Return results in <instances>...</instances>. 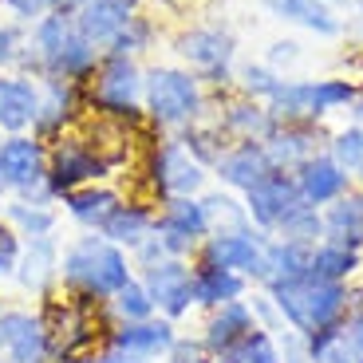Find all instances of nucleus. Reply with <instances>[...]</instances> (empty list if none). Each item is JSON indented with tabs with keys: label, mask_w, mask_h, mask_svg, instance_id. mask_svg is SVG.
I'll use <instances>...</instances> for the list:
<instances>
[{
	"label": "nucleus",
	"mask_w": 363,
	"mask_h": 363,
	"mask_svg": "<svg viewBox=\"0 0 363 363\" xmlns=\"http://www.w3.org/2000/svg\"><path fill=\"white\" fill-rule=\"evenodd\" d=\"M241 198H245L253 229H261V233H269V237L281 229V221L289 218L296 206H308L296 190V178H292V174H281V170H272L261 186H253V190L241 194Z\"/></svg>",
	"instance_id": "nucleus-13"
},
{
	"label": "nucleus",
	"mask_w": 363,
	"mask_h": 363,
	"mask_svg": "<svg viewBox=\"0 0 363 363\" xmlns=\"http://www.w3.org/2000/svg\"><path fill=\"white\" fill-rule=\"evenodd\" d=\"M264 9H269L272 16L308 28V32H316V36H340V32H344L340 16L328 9L324 0H264Z\"/></svg>",
	"instance_id": "nucleus-30"
},
{
	"label": "nucleus",
	"mask_w": 363,
	"mask_h": 363,
	"mask_svg": "<svg viewBox=\"0 0 363 363\" xmlns=\"http://www.w3.org/2000/svg\"><path fill=\"white\" fill-rule=\"evenodd\" d=\"M0 312H4V300H0Z\"/></svg>",
	"instance_id": "nucleus-51"
},
{
	"label": "nucleus",
	"mask_w": 363,
	"mask_h": 363,
	"mask_svg": "<svg viewBox=\"0 0 363 363\" xmlns=\"http://www.w3.org/2000/svg\"><path fill=\"white\" fill-rule=\"evenodd\" d=\"M253 328H257V320H253L249 300H229V304H221V308L206 312V324H201L198 336H201V344H206L209 355H221L225 347L241 344Z\"/></svg>",
	"instance_id": "nucleus-21"
},
{
	"label": "nucleus",
	"mask_w": 363,
	"mask_h": 363,
	"mask_svg": "<svg viewBox=\"0 0 363 363\" xmlns=\"http://www.w3.org/2000/svg\"><path fill=\"white\" fill-rule=\"evenodd\" d=\"M143 99L146 115L158 127H194L201 118V79L178 67H150L143 75Z\"/></svg>",
	"instance_id": "nucleus-4"
},
{
	"label": "nucleus",
	"mask_w": 363,
	"mask_h": 363,
	"mask_svg": "<svg viewBox=\"0 0 363 363\" xmlns=\"http://www.w3.org/2000/svg\"><path fill=\"white\" fill-rule=\"evenodd\" d=\"M213 229H209L201 198H170V201H162V209H158V218H155V237L162 241V249L170 257L194 261V253L201 249V241Z\"/></svg>",
	"instance_id": "nucleus-8"
},
{
	"label": "nucleus",
	"mask_w": 363,
	"mask_h": 363,
	"mask_svg": "<svg viewBox=\"0 0 363 363\" xmlns=\"http://www.w3.org/2000/svg\"><path fill=\"white\" fill-rule=\"evenodd\" d=\"M363 269V253L359 249H347L340 241H320L312 245V261H308V277L328 284H352Z\"/></svg>",
	"instance_id": "nucleus-27"
},
{
	"label": "nucleus",
	"mask_w": 363,
	"mask_h": 363,
	"mask_svg": "<svg viewBox=\"0 0 363 363\" xmlns=\"http://www.w3.org/2000/svg\"><path fill=\"white\" fill-rule=\"evenodd\" d=\"M206 166L182 146V138H166L150 155V186L162 201L170 198H201L206 190Z\"/></svg>",
	"instance_id": "nucleus-6"
},
{
	"label": "nucleus",
	"mask_w": 363,
	"mask_h": 363,
	"mask_svg": "<svg viewBox=\"0 0 363 363\" xmlns=\"http://www.w3.org/2000/svg\"><path fill=\"white\" fill-rule=\"evenodd\" d=\"M99 355V352H95ZM95 355H75V359H64V363H95Z\"/></svg>",
	"instance_id": "nucleus-49"
},
{
	"label": "nucleus",
	"mask_w": 363,
	"mask_h": 363,
	"mask_svg": "<svg viewBox=\"0 0 363 363\" xmlns=\"http://www.w3.org/2000/svg\"><path fill=\"white\" fill-rule=\"evenodd\" d=\"M28 67H36L44 79H83L95 67V48L83 40V32L75 28V16L67 12H52V16L36 20L32 32V48L24 55Z\"/></svg>",
	"instance_id": "nucleus-3"
},
{
	"label": "nucleus",
	"mask_w": 363,
	"mask_h": 363,
	"mask_svg": "<svg viewBox=\"0 0 363 363\" xmlns=\"http://www.w3.org/2000/svg\"><path fill=\"white\" fill-rule=\"evenodd\" d=\"M0 363H55L40 312H24V308L0 312Z\"/></svg>",
	"instance_id": "nucleus-12"
},
{
	"label": "nucleus",
	"mask_w": 363,
	"mask_h": 363,
	"mask_svg": "<svg viewBox=\"0 0 363 363\" xmlns=\"http://www.w3.org/2000/svg\"><path fill=\"white\" fill-rule=\"evenodd\" d=\"M16 60V28H4L0 24V67Z\"/></svg>",
	"instance_id": "nucleus-46"
},
{
	"label": "nucleus",
	"mask_w": 363,
	"mask_h": 363,
	"mask_svg": "<svg viewBox=\"0 0 363 363\" xmlns=\"http://www.w3.org/2000/svg\"><path fill=\"white\" fill-rule=\"evenodd\" d=\"M253 284L233 269H218V264H198L194 261V308L213 312L229 300H245Z\"/></svg>",
	"instance_id": "nucleus-24"
},
{
	"label": "nucleus",
	"mask_w": 363,
	"mask_h": 363,
	"mask_svg": "<svg viewBox=\"0 0 363 363\" xmlns=\"http://www.w3.org/2000/svg\"><path fill=\"white\" fill-rule=\"evenodd\" d=\"M166 4H174V0H166Z\"/></svg>",
	"instance_id": "nucleus-52"
},
{
	"label": "nucleus",
	"mask_w": 363,
	"mask_h": 363,
	"mask_svg": "<svg viewBox=\"0 0 363 363\" xmlns=\"http://www.w3.org/2000/svg\"><path fill=\"white\" fill-rule=\"evenodd\" d=\"M4 221H9L12 229H16L20 237H52L55 225H60V213L52 209V201H9L4 206Z\"/></svg>",
	"instance_id": "nucleus-31"
},
{
	"label": "nucleus",
	"mask_w": 363,
	"mask_h": 363,
	"mask_svg": "<svg viewBox=\"0 0 363 363\" xmlns=\"http://www.w3.org/2000/svg\"><path fill=\"white\" fill-rule=\"evenodd\" d=\"M264 245H269V233H261V229H253V225L233 229V233H209L206 241H201V249L194 253V261L218 264V269H233L253 284L257 272H261Z\"/></svg>",
	"instance_id": "nucleus-11"
},
{
	"label": "nucleus",
	"mask_w": 363,
	"mask_h": 363,
	"mask_svg": "<svg viewBox=\"0 0 363 363\" xmlns=\"http://www.w3.org/2000/svg\"><path fill=\"white\" fill-rule=\"evenodd\" d=\"M130 20H135V0H91V4L79 9L75 28L83 32V40L95 52L115 55V48L123 40V32L130 28Z\"/></svg>",
	"instance_id": "nucleus-14"
},
{
	"label": "nucleus",
	"mask_w": 363,
	"mask_h": 363,
	"mask_svg": "<svg viewBox=\"0 0 363 363\" xmlns=\"http://www.w3.org/2000/svg\"><path fill=\"white\" fill-rule=\"evenodd\" d=\"M308 363H363V355L355 352V344L347 340L344 324H340L308 336Z\"/></svg>",
	"instance_id": "nucleus-35"
},
{
	"label": "nucleus",
	"mask_w": 363,
	"mask_h": 363,
	"mask_svg": "<svg viewBox=\"0 0 363 363\" xmlns=\"http://www.w3.org/2000/svg\"><path fill=\"white\" fill-rule=\"evenodd\" d=\"M308 261H312V245H300V241H281V237H269L261 257V272H257L253 289H281L292 284L300 277H308Z\"/></svg>",
	"instance_id": "nucleus-20"
},
{
	"label": "nucleus",
	"mask_w": 363,
	"mask_h": 363,
	"mask_svg": "<svg viewBox=\"0 0 363 363\" xmlns=\"http://www.w3.org/2000/svg\"><path fill=\"white\" fill-rule=\"evenodd\" d=\"M324 241H340L363 253V190L352 186L344 198L324 206Z\"/></svg>",
	"instance_id": "nucleus-26"
},
{
	"label": "nucleus",
	"mask_w": 363,
	"mask_h": 363,
	"mask_svg": "<svg viewBox=\"0 0 363 363\" xmlns=\"http://www.w3.org/2000/svg\"><path fill=\"white\" fill-rule=\"evenodd\" d=\"M272 127H277V118H272V111L264 107L261 99H237L225 107V118H221V130H225L229 138H237V143H264V138L272 135Z\"/></svg>",
	"instance_id": "nucleus-28"
},
{
	"label": "nucleus",
	"mask_w": 363,
	"mask_h": 363,
	"mask_svg": "<svg viewBox=\"0 0 363 363\" xmlns=\"http://www.w3.org/2000/svg\"><path fill=\"white\" fill-rule=\"evenodd\" d=\"M277 347H281V363H308V340L292 332V328H281L277 332Z\"/></svg>",
	"instance_id": "nucleus-42"
},
{
	"label": "nucleus",
	"mask_w": 363,
	"mask_h": 363,
	"mask_svg": "<svg viewBox=\"0 0 363 363\" xmlns=\"http://www.w3.org/2000/svg\"><path fill=\"white\" fill-rule=\"evenodd\" d=\"M20 289L32 292V296H48V292L60 284V241L55 237H28L20 245L16 257V272Z\"/></svg>",
	"instance_id": "nucleus-17"
},
{
	"label": "nucleus",
	"mask_w": 363,
	"mask_h": 363,
	"mask_svg": "<svg viewBox=\"0 0 363 363\" xmlns=\"http://www.w3.org/2000/svg\"><path fill=\"white\" fill-rule=\"evenodd\" d=\"M264 155H269L272 170L296 174L312 155H320V130H316V123H277L272 135L264 138Z\"/></svg>",
	"instance_id": "nucleus-18"
},
{
	"label": "nucleus",
	"mask_w": 363,
	"mask_h": 363,
	"mask_svg": "<svg viewBox=\"0 0 363 363\" xmlns=\"http://www.w3.org/2000/svg\"><path fill=\"white\" fill-rule=\"evenodd\" d=\"M12 12H16L20 20H40V16H48V4L44 0H4Z\"/></svg>",
	"instance_id": "nucleus-45"
},
{
	"label": "nucleus",
	"mask_w": 363,
	"mask_h": 363,
	"mask_svg": "<svg viewBox=\"0 0 363 363\" xmlns=\"http://www.w3.org/2000/svg\"><path fill=\"white\" fill-rule=\"evenodd\" d=\"M36 115H40V87L24 75H4L0 79V130L24 135L28 127H36Z\"/></svg>",
	"instance_id": "nucleus-25"
},
{
	"label": "nucleus",
	"mask_w": 363,
	"mask_h": 363,
	"mask_svg": "<svg viewBox=\"0 0 363 363\" xmlns=\"http://www.w3.org/2000/svg\"><path fill=\"white\" fill-rule=\"evenodd\" d=\"M281 79H284V75L272 72L269 64H245V67H241V91H245L249 99L269 103V95L277 91V83H281Z\"/></svg>",
	"instance_id": "nucleus-39"
},
{
	"label": "nucleus",
	"mask_w": 363,
	"mask_h": 363,
	"mask_svg": "<svg viewBox=\"0 0 363 363\" xmlns=\"http://www.w3.org/2000/svg\"><path fill=\"white\" fill-rule=\"evenodd\" d=\"M213 363H281V347H277V340H272L264 328H253L241 344H233L221 355H213Z\"/></svg>",
	"instance_id": "nucleus-36"
},
{
	"label": "nucleus",
	"mask_w": 363,
	"mask_h": 363,
	"mask_svg": "<svg viewBox=\"0 0 363 363\" xmlns=\"http://www.w3.org/2000/svg\"><path fill=\"white\" fill-rule=\"evenodd\" d=\"M138 281L146 284V292L155 300V312L166 316L170 324H178L194 312V261L166 257L150 269H138Z\"/></svg>",
	"instance_id": "nucleus-7"
},
{
	"label": "nucleus",
	"mask_w": 363,
	"mask_h": 363,
	"mask_svg": "<svg viewBox=\"0 0 363 363\" xmlns=\"http://www.w3.org/2000/svg\"><path fill=\"white\" fill-rule=\"evenodd\" d=\"M178 52L198 67L209 83H225L229 64H233V36L225 28H190L178 36Z\"/></svg>",
	"instance_id": "nucleus-15"
},
{
	"label": "nucleus",
	"mask_w": 363,
	"mask_h": 363,
	"mask_svg": "<svg viewBox=\"0 0 363 363\" xmlns=\"http://www.w3.org/2000/svg\"><path fill=\"white\" fill-rule=\"evenodd\" d=\"M107 312L115 316V324H138V320L158 316V312H155V300H150V292H146V284L138 281V272L115 292V296L107 300Z\"/></svg>",
	"instance_id": "nucleus-34"
},
{
	"label": "nucleus",
	"mask_w": 363,
	"mask_h": 363,
	"mask_svg": "<svg viewBox=\"0 0 363 363\" xmlns=\"http://www.w3.org/2000/svg\"><path fill=\"white\" fill-rule=\"evenodd\" d=\"M201 206H206V218L213 233H233V229H249V209L245 198H237L233 190H213V194H201Z\"/></svg>",
	"instance_id": "nucleus-33"
},
{
	"label": "nucleus",
	"mask_w": 363,
	"mask_h": 363,
	"mask_svg": "<svg viewBox=\"0 0 363 363\" xmlns=\"http://www.w3.org/2000/svg\"><path fill=\"white\" fill-rule=\"evenodd\" d=\"M328 155L352 174V182L359 178V170H363V127H359V123H352V127L340 130V135L328 143Z\"/></svg>",
	"instance_id": "nucleus-38"
},
{
	"label": "nucleus",
	"mask_w": 363,
	"mask_h": 363,
	"mask_svg": "<svg viewBox=\"0 0 363 363\" xmlns=\"http://www.w3.org/2000/svg\"><path fill=\"white\" fill-rule=\"evenodd\" d=\"M130 277H135L130 253L111 245L107 237H99V233L75 237L72 245L60 253V289L75 292V296L107 304Z\"/></svg>",
	"instance_id": "nucleus-1"
},
{
	"label": "nucleus",
	"mask_w": 363,
	"mask_h": 363,
	"mask_svg": "<svg viewBox=\"0 0 363 363\" xmlns=\"http://www.w3.org/2000/svg\"><path fill=\"white\" fill-rule=\"evenodd\" d=\"M107 158L87 143V138H64L48 155V190L52 198H67L72 190L95 186L99 178H107Z\"/></svg>",
	"instance_id": "nucleus-9"
},
{
	"label": "nucleus",
	"mask_w": 363,
	"mask_h": 363,
	"mask_svg": "<svg viewBox=\"0 0 363 363\" xmlns=\"http://www.w3.org/2000/svg\"><path fill=\"white\" fill-rule=\"evenodd\" d=\"M166 363H213V355L206 352L201 336H178L166 352Z\"/></svg>",
	"instance_id": "nucleus-40"
},
{
	"label": "nucleus",
	"mask_w": 363,
	"mask_h": 363,
	"mask_svg": "<svg viewBox=\"0 0 363 363\" xmlns=\"http://www.w3.org/2000/svg\"><path fill=\"white\" fill-rule=\"evenodd\" d=\"M292 178H296L300 198L308 201V206H316V209L332 206V201H336V198H344V194L355 186V182H352V174H347L344 166L336 162V158L328 155V150L312 155L308 162H304L296 174H292Z\"/></svg>",
	"instance_id": "nucleus-16"
},
{
	"label": "nucleus",
	"mask_w": 363,
	"mask_h": 363,
	"mask_svg": "<svg viewBox=\"0 0 363 363\" xmlns=\"http://www.w3.org/2000/svg\"><path fill=\"white\" fill-rule=\"evenodd\" d=\"M344 332H347V340L355 344V352L363 355V304H355V308L347 312V320H344Z\"/></svg>",
	"instance_id": "nucleus-44"
},
{
	"label": "nucleus",
	"mask_w": 363,
	"mask_h": 363,
	"mask_svg": "<svg viewBox=\"0 0 363 363\" xmlns=\"http://www.w3.org/2000/svg\"><path fill=\"white\" fill-rule=\"evenodd\" d=\"M355 186H359V190H363V170H359V178H355Z\"/></svg>",
	"instance_id": "nucleus-50"
},
{
	"label": "nucleus",
	"mask_w": 363,
	"mask_h": 363,
	"mask_svg": "<svg viewBox=\"0 0 363 363\" xmlns=\"http://www.w3.org/2000/svg\"><path fill=\"white\" fill-rule=\"evenodd\" d=\"M118 201H123V198H118L111 186H83V190H72V194H67L64 206H67V218H72L75 225H83L87 233H99L103 221L115 213Z\"/></svg>",
	"instance_id": "nucleus-29"
},
{
	"label": "nucleus",
	"mask_w": 363,
	"mask_h": 363,
	"mask_svg": "<svg viewBox=\"0 0 363 363\" xmlns=\"http://www.w3.org/2000/svg\"><path fill=\"white\" fill-rule=\"evenodd\" d=\"M44 4H48V12H67V16H72V12H79L87 0H44Z\"/></svg>",
	"instance_id": "nucleus-48"
},
{
	"label": "nucleus",
	"mask_w": 363,
	"mask_h": 363,
	"mask_svg": "<svg viewBox=\"0 0 363 363\" xmlns=\"http://www.w3.org/2000/svg\"><path fill=\"white\" fill-rule=\"evenodd\" d=\"M75 111V83L72 79H48V87L40 91V115H36V130L52 135L72 118Z\"/></svg>",
	"instance_id": "nucleus-32"
},
{
	"label": "nucleus",
	"mask_w": 363,
	"mask_h": 363,
	"mask_svg": "<svg viewBox=\"0 0 363 363\" xmlns=\"http://www.w3.org/2000/svg\"><path fill=\"white\" fill-rule=\"evenodd\" d=\"M143 99V72L130 55H107L99 64V75L91 83V103L115 118H135Z\"/></svg>",
	"instance_id": "nucleus-10"
},
{
	"label": "nucleus",
	"mask_w": 363,
	"mask_h": 363,
	"mask_svg": "<svg viewBox=\"0 0 363 363\" xmlns=\"http://www.w3.org/2000/svg\"><path fill=\"white\" fill-rule=\"evenodd\" d=\"M281 60H296V44H292V40L272 44V72H277V64H281Z\"/></svg>",
	"instance_id": "nucleus-47"
},
{
	"label": "nucleus",
	"mask_w": 363,
	"mask_h": 363,
	"mask_svg": "<svg viewBox=\"0 0 363 363\" xmlns=\"http://www.w3.org/2000/svg\"><path fill=\"white\" fill-rule=\"evenodd\" d=\"M155 218H158V209L155 206H146V201H118L115 213H111L107 221H103L99 237H107L111 245L118 249H127V253H135L143 241H150L155 237Z\"/></svg>",
	"instance_id": "nucleus-23"
},
{
	"label": "nucleus",
	"mask_w": 363,
	"mask_h": 363,
	"mask_svg": "<svg viewBox=\"0 0 363 363\" xmlns=\"http://www.w3.org/2000/svg\"><path fill=\"white\" fill-rule=\"evenodd\" d=\"M272 237H281V241H300V245H320V241H324V209L296 206Z\"/></svg>",
	"instance_id": "nucleus-37"
},
{
	"label": "nucleus",
	"mask_w": 363,
	"mask_h": 363,
	"mask_svg": "<svg viewBox=\"0 0 363 363\" xmlns=\"http://www.w3.org/2000/svg\"><path fill=\"white\" fill-rule=\"evenodd\" d=\"M95 363H158L150 359V355H138V352H123V347H103L99 355H95Z\"/></svg>",
	"instance_id": "nucleus-43"
},
{
	"label": "nucleus",
	"mask_w": 363,
	"mask_h": 363,
	"mask_svg": "<svg viewBox=\"0 0 363 363\" xmlns=\"http://www.w3.org/2000/svg\"><path fill=\"white\" fill-rule=\"evenodd\" d=\"M0 190L20 194L24 201H55L48 190V150L40 138L12 135L0 143Z\"/></svg>",
	"instance_id": "nucleus-5"
},
{
	"label": "nucleus",
	"mask_w": 363,
	"mask_h": 363,
	"mask_svg": "<svg viewBox=\"0 0 363 363\" xmlns=\"http://www.w3.org/2000/svg\"><path fill=\"white\" fill-rule=\"evenodd\" d=\"M20 245H24V237H20L9 221L0 218V277H12V272H16Z\"/></svg>",
	"instance_id": "nucleus-41"
},
{
	"label": "nucleus",
	"mask_w": 363,
	"mask_h": 363,
	"mask_svg": "<svg viewBox=\"0 0 363 363\" xmlns=\"http://www.w3.org/2000/svg\"><path fill=\"white\" fill-rule=\"evenodd\" d=\"M174 340H178V328H174L166 316H150V320H138V324H115L111 336H107V344L166 363V352H170Z\"/></svg>",
	"instance_id": "nucleus-22"
},
{
	"label": "nucleus",
	"mask_w": 363,
	"mask_h": 363,
	"mask_svg": "<svg viewBox=\"0 0 363 363\" xmlns=\"http://www.w3.org/2000/svg\"><path fill=\"white\" fill-rule=\"evenodd\" d=\"M269 296L281 308L284 324L304 340L316 336V332H328V328H340L352 312V284H328L316 277H300L292 284L269 289Z\"/></svg>",
	"instance_id": "nucleus-2"
},
{
	"label": "nucleus",
	"mask_w": 363,
	"mask_h": 363,
	"mask_svg": "<svg viewBox=\"0 0 363 363\" xmlns=\"http://www.w3.org/2000/svg\"><path fill=\"white\" fill-rule=\"evenodd\" d=\"M213 174H218V182L225 190L249 194L253 186H261L272 174V162H269V155H264V143H237L218 158Z\"/></svg>",
	"instance_id": "nucleus-19"
}]
</instances>
